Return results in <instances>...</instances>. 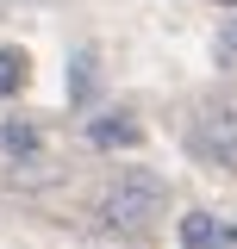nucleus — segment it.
Segmentation results:
<instances>
[{"mask_svg": "<svg viewBox=\"0 0 237 249\" xmlns=\"http://www.w3.org/2000/svg\"><path fill=\"white\" fill-rule=\"evenodd\" d=\"M162 199H169V187L162 175H150V168H118L106 193H100V224L118 231V237H144L150 224L162 218Z\"/></svg>", "mask_w": 237, "mask_h": 249, "instance_id": "f257e3e1", "label": "nucleus"}, {"mask_svg": "<svg viewBox=\"0 0 237 249\" xmlns=\"http://www.w3.org/2000/svg\"><path fill=\"white\" fill-rule=\"evenodd\" d=\"M187 143L218 168H237V106H206L187 131Z\"/></svg>", "mask_w": 237, "mask_h": 249, "instance_id": "f03ea898", "label": "nucleus"}, {"mask_svg": "<svg viewBox=\"0 0 237 249\" xmlns=\"http://www.w3.org/2000/svg\"><path fill=\"white\" fill-rule=\"evenodd\" d=\"M94 88H100V56L69 50V106H94Z\"/></svg>", "mask_w": 237, "mask_h": 249, "instance_id": "7ed1b4c3", "label": "nucleus"}, {"mask_svg": "<svg viewBox=\"0 0 237 249\" xmlns=\"http://www.w3.org/2000/svg\"><path fill=\"white\" fill-rule=\"evenodd\" d=\"M0 150L13 156V162H31V156H38V124L6 119V124H0Z\"/></svg>", "mask_w": 237, "mask_h": 249, "instance_id": "20e7f679", "label": "nucleus"}, {"mask_svg": "<svg viewBox=\"0 0 237 249\" xmlns=\"http://www.w3.org/2000/svg\"><path fill=\"white\" fill-rule=\"evenodd\" d=\"M181 243H187V249H200V243H225V224H218L212 212H187V218H181Z\"/></svg>", "mask_w": 237, "mask_h": 249, "instance_id": "39448f33", "label": "nucleus"}, {"mask_svg": "<svg viewBox=\"0 0 237 249\" xmlns=\"http://www.w3.org/2000/svg\"><path fill=\"white\" fill-rule=\"evenodd\" d=\"M88 137H94V143H138L144 131H138V119H94Z\"/></svg>", "mask_w": 237, "mask_h": 249, "instance_id": "423d86ee", "label": "nucleus"}, {"mask_svg": "<svg viewBox=\"0 0 237 249\" xmlns=\"http://www.w3.org/2000/svg\"><path fill=\"white\" fill-rule=\"evenodd\" d=\"M19 88H25V56L0 50V93H19Z\"/></svg>", "mask_w": 237, "mask_h": 249, "instance_id": "0eeeda50", "label": "nucleus"}, {"mask_svg": "<svg viewBox=\"0 0 237 249\" xmlns=\"http://www.w3.org/2000/svg\"><path fill=\"white\" fill-rule=\"evenodd\" d=\"M218 56H237V19H231L225 31H218Z\"/></svg>", "mask_w": 237, "mask_h": 249, "instance_id": "6e6552de", "label": "nucleus"}, {"mask_svg": "<svg viewBox=\"0 0 237 249\" xmlns=\"http://www.w3.org/2000/svg\"><path fill=\"white\" fill-rule=\"evenodd\" d=\"M218 6H237V0H218Z\"/></svg>", "mask_w": 237, "mask_h": 249, "instance_id": "1a4fd4ad", "label": "nucleus"}, {"mask_svg": "<svg viewBox=\"0 0 237 249\" xmlns=\"http://www.w3.org/2000/svg\"><path fill=\"white\" fill-rule=\"evenodd\" d=\"M0 6H6V0H0Z\"/></svg>", "mask_w": 237, "mask_h": 249, "instance_id": "9d476101", "label": "nucleus"}]
</instances>
